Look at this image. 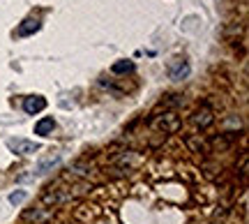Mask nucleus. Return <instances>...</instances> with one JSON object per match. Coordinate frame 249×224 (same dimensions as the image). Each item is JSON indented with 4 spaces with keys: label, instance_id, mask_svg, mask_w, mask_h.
Returning <instances> with one entry per match:
<instances>
[{
    "label": "nucleus",
    "instance_id": "f257e3e1",
    "mask_svg": "<svg viewBox=\"0 0 249 224\" xmlns=\"http://www.w3.org/2000/svg\"><path fill=\"white\" fill-rule=\"evenodd\" d=\"M166 72H169V76L173 81H182V79H187L189 76V63H187L185 58H173L169 63V67H166Z\"/></svg>",
    "mask_w": 249,
    "mask_h": 224
},
{
    "label": "nucleus",
    "instance_id": "f03ea898",
    "mask_svg": "<svg viewBox=\"0 0 249 224\" xmlns=\"http://www.w3.org/2000/svg\"><path fill=\"white\" fill-rule=\"evenodd\" d=\"M7 146H9V150L17 152V155H35L39 150V146L35 141H26V139H9Z\"/></svg>",
    "mask_w": 249,
    "mask_h": 224
},
{
    "label": "nucleus",
    "instance_id": "7ed1b4c3",
    "mask_svg": "<svg viewBox=\"0 0 249 224\" xmlns=\"http://www.w3.org/2000/svg\"><path fill=\"white\" fill-rule=\"evenodd\" d=\"M180 120L176 113H166V116H160L157 120H152V127H157V130H164V132H173V130H178Z\"/></svg>",
    "mask_w": 249,
    "mask_h": 224
},
{
    "label": "nucleus",
    "instance_id": "20e7f679",
    "mask_svg": "<svg viewBox=\"0 0 249 224\" xmlns=\"http://www.w3.org/2000/svg\"><path fill=\"white\" fill-rule=\"evenodd\" d=\"M23 109H26V113L35 116V113H39V111H44V109H46V99L42 97V95L26 97V102H23Z\"/></svg>",
    "mask_w": 249,
    "mask_h": 224
},
{
    "label": "nucleus",
    "instance_id": "39448f33",
    "mask_svg": "<svg viewBox=\"0 0 249 224\" xmlns=\"http://www.w3.org/2000/svg\"><path fill=\"white\" fill-rule=\"evenodd\" d=\"M39 28H42V21H39V19H26V21H23V23L17 28V35H18V37L35 35Z\"/></svg>",
    "mask_w": 249,
    "mask_h": 224
},
{
    "label": "nucleus",
    "instance_id": "423d86ee",
    "mask_svg": "<svg viewBox=\"0 0 249 224\" xmlns=\"http://www.w3.org/2000/svg\"><path fill=\"white\" fill-rule=\"evenodd\" d=\"M55 164H60V155H58V152H51V155H46L44 160H39L35 173H39V176H42V173H46L49 169H53Z\"/></svg>",
    "mask_w": 249,
    "mask_h": 224
},
{
    "label": "nucleus",
    "instance_id": "0eeeda50",
    "mask_svg": "<svg viewBox=\"0 0 249 224\" xmlns=\"http://www.w3.org/2000/svg\"><path fill=\"white\" fill-rule=\"evenodd\" d=\"M213 120H214V116H213V111L208 107H203L201 111H196V116H194V123L198 127H208V125H213Z\"/></svg>",
    "mask_w": 249,
    "mask_h": 224
},
{
    "label": "nucleus",
    "instance_id": "6e6552de",
    "mask_svg": "<svg viewBox=\"0 0 249 224\" xmlns=\"http://www.w3.org/2000/svg\"><path fill=\"white\" fill-rule=\"evenodd\" d=\"M53 127H55V120H53V118H42V120H39V123L35 125V134L49 136L51 132H53Z\"/></svg>",
    "mask_w": 249,
    "mask_h": 224
},
{
    "label": "nucleus",
    "instance_id": "1a4fd4ad",
    "mask_svg": "<svg viewBox=\"0 0 249 224\" xmlns=\"http://www.w3.org/2000/svg\"><path fill=\"white\" fill-rule=\"evenodd\" d=\"M134 65L129 63V60H118V63H113V67H111V72L113 74H124V72H132Z\"/></svg>",
    "mask_w": 249,
    "mask_h": 224
},
{
    "label": "nucleus",
    "instance_id": "9d476101",
    "mask_svg": "<svg viewBox=\"0 0 249 224\" xmlns=\"http://www.w3.org/2000/svg\"><path fill=\"white\" fill-rule=\"evenodd\" d=\"M26 192H23V189H18V192H12V194H9V204H14V206H18V204H23V201H26Z\"/></svg>",
    "mask_w": 249,
    "mask_h": 224
}]
</instances>
